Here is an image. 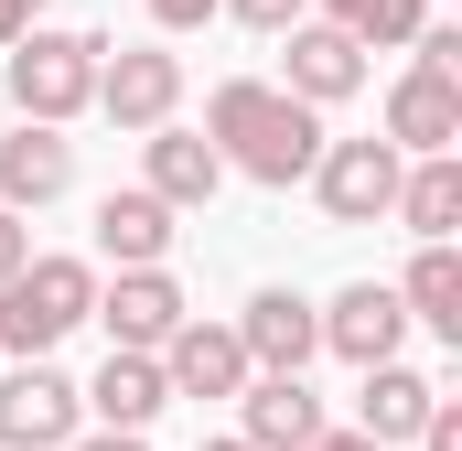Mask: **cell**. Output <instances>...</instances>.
Wrapping results in <instances>:
<instances>
[{"instance_id": "1", "label": "cell", "mask_w": 462, "mask_h": 451, "mask_svg": "<svg viewBox=\"0 0 462 451\" xmlns=\"http://www.w3.org/2000/svg\"><path fill=\"white\" fill-rule=\"evenodd\" d=\"M205 140L226 151V172H247V183H301L312 151H323V108H301L291 87L226 76V87L205 97Z\"/></svg>"}, {"instance_id": "2", "label": "cell", "mask_w": 462, "mask_h": 451, "mask_svg": "<svg viewBox=\"0 0 462 451\" xmlns=\"http://www.w3.org/2000/svg\"><path fill=\"white\" fill-rule=\"evenodd\" d=\"M87 312H97V269L87 258H22L0 280V344L11 354H54Z\"/></svg>"}, {"instance_id": "3", "label": "cell", "mask_w": 462, "mask_h": 451, "mask_svg": "<svg viewBox=\"0 0 462 451\" xmlns=\"http://www.w3.org/2000/svg\"><path fill=\"white\" fill-rule=\"evenodd\" d=\"M97 54H108L97 32H54V22H32V32L11 43V108L65 129L76 108H97Z\"/></svg>"}, {"instance_id": "4", "label": "cell", "mask_w": 462, "mask_h": 451, "mask_svg": "<svg viewBox=\"0 0 462 451\" xmlns=\"http://www.w3.org/2000/svg\"><path fill=\"white\" fill-rule=\"evenodd\" d=\"M398 172H409L398 140H323L301 183L323 194V216H334V226H376L387 205H398Z\"/></svg>"}, {"instance_id": "5", "label": "cell", "mask_w": 462, "mask_h": 451, "mask_svg": "<svg viewBox=\"0 0 462 451\" xmlns=\"http://www.w3.org/2000/svg\"><path fill=\"white\" fill-rule=\"evenodd\" d=\"M76 419H87V398H76V376H54L43 354H22V365L0 376V451H65Z\"/></svg>"}, {"instance_id": "6", "label": "cell", "mask_w": 462, "mask_h": 451, "mask_svg": "<svg viewBox=\"0 0 462 451\" xmlns=\"http://www.w3.org/2000/svg\"><path fill=\"white\" fill-rule=\"evenodd\" d=\"M97 108H108L118 129H162V118L183 108V54H162V43L97 54Z\"/></svg>"}, {"instance_id": "7", "label": "cell", "mask_w": 462, "mask_h": 451, "mask_svg": "<svg viewBox=\"0 0 462 451\" xmlns=\"http://www.w3.org/2000/svg\"><path fill=\"white\" fill-rule=\"evenodd\" d=\"M247 376H258V365H247L236 323H194V312H183V323L162 334V387H172V398H236Z\"/></svg>"}, {"instance_id": "8", "label": "cell", "mask_w": 462, "mask_h": 451, "mask_svg": "<svg viewBox=\"0 0 462 451\" xmlns=\"http://www.w3.org/2000/svg\"><path fill=\"white\" fill-rule=\"evenodd\" d=\"M236 344H247L258 376H301V365L323 354V312H312L301 290H258V301L236 312Z\"/></svg>"}, {"instance_id": "9", "label": "cell", "mask_w": 462, "mask_h": 451, "mask_svg": "<svg viewBox=\"0 0 462 451\" xmlns=\"http://www.w3.org/2000/svg\"><path fill=\"white\" fill-rule=\"evenodd\" d=\"M398 334H409V312H398V290H387V280H355V290L323 301V354H345V365H387Z\"/></svg>"}, {"instance_id": "10", "label": "cell", "mask_w": 462, "mask_h": 451, "mask_svg": "<svg viewBox=\"0 0 462 451\" xmlns=\"http://www.w3.org/2000/svg\"><path fill=\"white\" fill-rule=\"evenodd\" d=\"M301 108H334L365 87V43H355L345 22H291V76H280Z\"/></svg>"}, {"instance_id": "11", "label": "cell", "mask_w": 462, "mask_h": 451, "mask_svg": "<svg viewBox=\"0 0 462 451\" xmlns=\"http://www.w3.org/2000/svg\"><path fill=\"white\" fill-rule=\"evenodd\" d=\"M97 323L129 354H162V334L183 323V280L172 269H118V290H97Z\"/></svg>"}, {"instance_id": "12", "label": "cell", "mask_w": 462, "mask_h": 451, "mask_svg": "<svg viewBox=\"0 0 462 451\" xmlns=\"http://www.w3.org/2000/svg\"><path fill=\"white\" fill-rule=\"evenodd\" d=\"M76 183V140L54 129V118H22L11 140H0V205L22 216V205H54Z\"/></svg>"}, {"instance_id": "13", "label": "cell", "mask_w": 462, "mask_h": 451, "mask_svg": "<svg viewBox=\"0 0 462 451\" xmlns=\"http://www.w3.org/2000/svg\"><path fill=\"white\" fill-rule=\"evenodd\" d=\"M387 140H398V151H452L462 140V76L409 65V76L387 87Z\"/></svg>"}, {"instance_id": "14", "label": "cell", "mask_w": 462, "mask_h": 451, "mask_svg": "<svg viewBox=\"0 0 462 451\" xmlns=\"http://www.w3.org/2000/svg\"><path fill=\"white\" fill-rule=\"evenodd\" d=\"M140 151H151V194H162L172 216H194V205H216V183H226V151H216L205 129H172V118H162V129H151Z\"/></svg>"}, {"instance_id": "15", "label": "cell", "mask_w": 462, "mask_h": 451, "mask_svg": "<svg viewBox=\"0 0 462 451\" xmlns=\"http://www.w3.org/2000/svg\"><path fill=\"white\" fill-rule=\"evenodd\" d=\"M355 376H365V387H355V430H365L376 451H398L420 419H430V398H441V387H430L420 365H398V354H387V365H355Z\"/></svg>"}, {"instance_id": "16", "label": "cell", "mask_w": 462, "mask_h": 451, "mask_svg": "<svg viewBox=\"0 0 462 451\" xmlns=\"http://www.w3.org/2000/svg\"><path fill=\"white\" fill-rule=\"evenodd\" d=\"M76 398H87L108 430H151V419L172 409V387H162V354H129V344H108V365H97Z\"/></svg>"}, {"instance_id": "17", "label": "cell", "mask_w": 462, "mask_h": 451, "mask_svg": "<svg viewBox=\"0 0 462 451\" xmlns=\"http://www.w3.org/2000/svg\"><path fill=\"white\" fill-rule=\"evenodd\" d=\"M97 258H108V269H162V258H172V205H162L151 183L108 194V205H97Z\"/></svg>"}, {"instance_id": "18", "label": "cell", "mask_w": 462, "mask_h": 451, "mask_svg": "<svg viewBox=\"0 0 462 451\" xmlns=\"http://www.w3.org/2000/svg\"><path fill=\"white\" fill-rule=\"evenodd\" d=\"M236 409H247L236 430H247L258 451H301V441H323V398H312L301 376H247V387H236Z\"/></svg>"}, {"instance_id": "19", "label": "cell", "mask_w": 462, "mask_h": 451, "mask_svg": "<svg viewBox=\"0 0 462 451\" xmlns=\"http://www.w3.org/2000/svg\"><path fill=\"white\" fill-rule=\"evenodd\" d=\"M398 312L430 323L441 344H462V258H452V236H420V258H409V280H398Z\"/></svg>"}, {"instance_id": "20", "label": "cell", "mask_w": 462, "mask_h": 451, "mask_svg": "<svg viewBox=\"0 0 462 451\" xmlns=\"http://www.w3.org/2000/svg\"><path fill=\"white\" fill-rule=\"evenodd\" d=\"M387 216L409 226V236H452L462 226V161L452 151H420V172H398V205Z\"/></svg>"}, {"instance_id": "21", "label": "cell", "mask_w": 462, "mask_h": 451, "mask_svg": "<svg viewBox=\"0 0 462 451\" xmlns=\"http://www.w3.org/2000/svg\"><path fill=\"white\" fill-rule=\"evenodd\" d=\"M323 22H345L355 43H409L430 11H420V0H323Z\"/></svg>"}, {"instance_id": "22", "label": "cell", "mask_w": 462, "mask_h": 451, "mask_svg": "<svg viewBox=\"0 0 462 451\" xmlns=\"http://www.w3.org/2000/svg\"><path fill=\"white\" fill-rule=\"evenodd\" d=\"M409 441H420V451H462V398H452V387H441V398H430V419H420V430H409Z\"/></svg>"}, {"instance_id": "23", "label": "cell", "mask_w": 462, "mask_h": 451, "mask_svg": "<svg viewBox=\"0 0 462 451\" xmlns=\"http://www.w3.org/2000/svg\"><path fill=\"white\" fill-rule=\"evenodd\" d=\"M216 11H236L247 32H291V22H301V0H216Z\"/></svg>"}, {"instance_id": "24", "label": "cell", "mask_w": 462, "mask_h": 451, "mask_svg": "<svg viewBox=\"0 0 462 451\" xmlns=\"http://www.w3.org/2000/svg\"><path fill=\"white\" fill-rule=\"evenodd\" d=\"M151 22H162V32H205V22H216V0H151Z\"/></svg>"}, {"instance_id": "25", "label": "cell", "mask_w": 462, "mask_h": 451, "mask_svg": "<svg viewBox=\"0 0 462 451\" xmlns=\"http://www.w3.org/2000/svg\"><path fill=\"white\" fill-rule=\"evenodd\" d=\"M22 258H32V226H22V216H11V205H0V280H11Z\"/></svg>"}, {"instance_id": "26", "label": "cell", "mask_w": 462, "mask_h": 451, "mask_svg": "<svg viewBox=\"0 0 462 451\" xmlns=\"http://www.w3.org/2000/svg\"><path fill=\"white\" fill-rule=\"evenodd\" d=\"M65 451H151V441H140V430H76Z\"/></svg>"}, {"instance_id": "27", "label": "cell", "mask_w": 462, "mask_h": 451, "mask_svg": "<svg viewBox=\"0 0 462 451\" xmlns=\"http://www.w3.org/2000/svg\"><path fill=\"white\" fill-rule=\"evenodd\" d=\"M32 22H43V0H0V43H22Z\"/></svg>"}, {"instance_id": "28", "label": "cell", "mask_w": 462, "mask_h": 451, "mask_svg": "<svg viewBox=\"0 0 462 451\" xmlns=\"http://www.w3.org/2000/svg\"><path fill=\"white\" fill-rule=\"evenodd\" d=\"M301 451H376L365 430H323V441H301Z\"/></svg>"}, {"instance_id": "29", "label": "cell", "mask_w": 462, "mask_h": 451, "mask_svg": "<svg viewBox=\"0 0 462 451\" xmlns=\"http://www.w3.org/2000/svg\"><path fill=\"white\" fill-rule=\"evenodd\" d=\"M205 451H258V441H247V430H226V441H205Z\"/></svg>"}]
</instances>
